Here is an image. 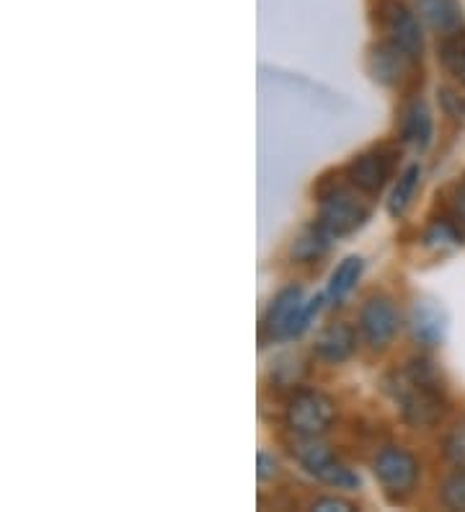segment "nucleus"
Returning <instances> with one entry per match:
<instances>
[{
	"label": "nucleus",
	"instance_id": "f257e3e1",
	"mask_svg": "<svg viewBox=\"0 0 465 512\" xmlns=\"http://www.w3.org/2000/svg\"><path fill=\"white\" fill-rule=\"evenodd\" d=\"M385 394L398 404L403 422L416 430L440 425L447 414L445 388L424 386V383L411 381L403 370H393L385 378Z\"/></svg>",
	"mask_w": 465,
	"mask_h": 512
},
{
	"label": "nucleus",
	"instance_id": "f03ea898",
	"mask_svg": "<svg viewBox=\"0 0 465 512\" xmlns=\"http://www.w3.org/2000/svg\"><path fill=\"white\" fill-rule=\"evenodd\" d=\"M313 192L318 200V225L331 238L349 236L370 218V207L354 194V187L347 179L339 182V179L323 176Z\"/></svg>",
	"mask_w": 465,
	"mask_h": 512
},
{
	"label": "nucleus",
	"instance_id": "7ed1b4c3",
	"mask_svg": "<svg viewBox=\"0 0 465 512\" xmlns=\"http://www.w3.org/2000/svg\"><path fill=\"white\" fill-rule=\"evenodd\" d=\"M372 476L378 479L388 500L403 502L414 494L422 466H419V458L403 445H385L372 458Z\"/></svg>",
	"mask_w": 465,
	"mask_h": 512
},
{
	"label": "nucleus",
	"instance_id": "20e7f679",
	"mask_svg": "<svg viewBox=\"0 0 465 512\" xmlns=\"http://www.w3.org/2000/svg\"><path fill=\"white\" fill-rule=\"evenodd\" d=\"M336 401L318 388H300L285 406V425L292 435L321 438L334 427Z\"/></svg>",
	"mask_w": 465,
	"mask_h": 512
},
{
	"label": "nucleus",
	"instance_id": "39448f33",
	"mask_svg": "<svg viewBox=\"0 0 465 512\" xmlns=\"http://www.w3.org/2000/svg\"><path fill=\"white\" fill-rule=\"evenodd\" d=\"M398 163V150L393 145H375V148L357 153L352 161L344 166L341 176L352 184L360 194L367 197H378L385 189V184L391 182L393 171Z\"/></svg>",
	"mask_w": 465,
	"mask_h": 512
},
{
	"label": "nucleus",
	"instance_id": "423d86ee",
	"mask_svg": "<svg viewBox=\"0 0 465 512\" xmlns=\"http://www.w3.org/2000/svg\"><path fill=\"white\" fill-rule=\"evenodd\" d=\"M380 29L385 34V42H391L393 47L409 55L411 60H422L424 52V34L419 19L409 8L398 3V0H385L380 6Z\"/></svg>",
	"mask_w": 465,
	"mask_h": 512
},
{
	"label": "nucleus",
	"instance_id": "0eeeda50",
	"mask_svg": "<svg viewBox=\"0 0 465 512\" xmlns=\"http://www.w3.org/2000/svg\"><path fill=\"white\" fill-rule=\"evenodd\" d=\"M398 311L388 295H370L360 311V337L372 352H383L398 334Z\"/></svg>",
	"mask_w": 465,
	"mask_h": 512
},
{
	"label": "nucleus",
	"instance_id": "6e6552de",
	"mask_svg": "<svg viewBox=\"0 0 465 512\" xmlns=\"http://www.w3.org/2000/svg\"><path fill=\"white\" fill-rule=\"evenodd\" d=\"M409 329H411V339H414L419 347H424V350L440 347V344L445 342V334H447L445 308L432 298H419L414 306H411Z\"/></svg>",
	"mask_w": 465,
	"mask_h": 512
},
{
	"label": "nucleus",
	"instance_id": "1a4fd4ad",
	"mask_svg": "<svg viewBox=\"0 0 465 512\" xmlns=\"http://www.w3.org/2000/svg\"><path fill=\"white\" fill-rule=\"evenodd\" d=\"M414 63L416 60H411L409 55H403L391 42L372 44L370 52H367V73H370L372 81L388 88L398 86L409 75Z\"/></svg>",
	"mask_w": 465,
	"mask_h": 512
},
{
	"label": "nucleus",
	"instance_id": "9d476101",
	"mask_svg": "<svg viewBox=\"0 0 465 512\" xmlns=\"http://www.w3.org/2000/svg\"><path fill=\"white\" fill-rule=\"evenodd\" d=\"M357 350V331L347 321H339V324H331L318 334L316 339V357L326 365H341L347 363L349 357Z\"/></svg>",
	"mask_w": 465,
	"mask_h": 512
},
{
	"label": "nucleus",
	"instance_id": "9b49d317",
	"mask_svg": "<svg viewBox=\"0 0 465 512\" xmlns=\"http://www.w3.org/2000/svg\"><path fill=\"white\" fill-rule=\"evenodd\" d=\"M416 11L437 37L463 32V13L458 0H416Z\"/></svg>",
	"mask_w": 465,
	"mask_h": 512
},
{
	"label": "nucleus",
	"instance_id": "f8f14e48",
	"mask_svg": "<svg viewBox=\"0 0 465 512\" xmlns=\"http://www.w3.org/2000/svg\"><path fill=\"white\" fill-rule=\"evenodd\" d=\"M398 135L406 145L416 150H427L429 143H432L434 135V122L432 112L424 104L422 99H414L409 107L403 109L401 114V125H398Z\"/></svg>",
	"mask_w": 465,
	"mask_h": 512
},
{
	"label": "nucleus",
	"instance_id": "ddd939ff",
	"mask_svg": "<svg viewBox=\"0 0 465 512\" xmlns=\"http://www.w3.org/2000/svg\"><path fill=\"white\" fill-rule=\"evenodd\" d=\"M300 306H303V290L298 285L279 290L277 298L269 303L267 313H264V331L269 337H285L287 326H290L292 316L298 313Z\"/></svg>",
	"mask_w": 465,
	"mask_h": 512
},
{
	"label": "nucleus",
	"instance_id": "4468645a",
	"mask_svg": "<svg viewBox=\"0 0 465 512\" xmlns=\"http://www.w3.org/2000/svg\"><path fill=\"white\" fill-rule=\"evenodd\" d=\"M331 249V236L323 231L321 225H313L308 231L300 233L290 246V259L298 264H310V262H318L326 251Z\"/></svg>",
	"mask_w": 465,
	"mask_h": 512
},
{
	"label": "nucleus",
	"instance_id": "2eb2a0df",
	"mask_svg": "<svg viewBox=\"0 0 465 512\" xmlns=\"http://www.w3.org/2000/svg\"><path fill=\"white\" fill-rule=\"evenodd\" d=\"M362 272H365V259H362V256H347V259L334 269V275H331L329 280V293H326L334 306H339L341 300L352 293L354 285L360 282Z\"/></svg>",
	"mask_w": 465,
	"mask_h": 512
},
{
	"label": "nucleus",
	"instance_id": "dca6fc26",
	"mask_svg": "<svg viewBox=\"0 0 465 512\" xmlns=\"http://www.w3.org/2000/svg\"><path fill=\"white\" fill-rule=\"evenodd\" d=\"M419 179H422V166H419V163L409 166V169L398 176V184L393 187L391 200H388V213H391V218H401V215L409 210L411 200H414L416 194V187H419Z\"/></svg>",
	"mask_w": 465,
	"mask_h": 512
},
{
	"label": "nucleus",
	"instance_id": "f3484780",
	"mask_svg": "<svg viewBox=\"0 0 465 512\" xmlns=\"http://www.w3.org/2000/svg\"><path fill=\"white\" fill-rule=\"evenodd\" d=\"M440 63L450 78L465 86V32H455L442 37L440 42Z\"/></svg>",
	"mask_w": 465,
	"mask_h": 512
},
{
	"label": "nucleus",
	"instance_id": "a211bd4d",
	"mask_svg": "<svg viewBox=\"0 0 465 512\" xmlns=\"http://www.w3.org/2000/svg\"><path fill=\"white\" fill-rule=\"evenodd\" d=\"M424 246L432 251H447L455 249V246L463 241V233H460L458 220H434V223L427 225V231H424Z\"/></svg>",
	"mask_w": 465,
	"mask_h": 512
},
{
	"label": "nucleus",
	"instance_id": "6ab92c4d",
	"mask_svg": "<svg viewBox=\"0 0 465 512\" xmlns=\"http://www.w3.org/2000/svg\"><path fill=\"white\" fill-rule=\"evenodd\" d=\"M442 456L453 469H465V417L455 419L442 440Z\"/></svg>",
	"mask_w": 465,
	"mask_h": 512
},
{
	"label": "nucleus",
	"instance_id": "aec40b11",
	"mask_svg": "<svg viewBox=\"0 0 465 512\" xmlns=\"http://www.w3.org/2000/svg\"><path fill=\"white\" fill-rule=\"evenodd\" d=\"M313 476H316L318 481H323V484H329V487L347 489V492L360 487V476L354 474L352 469H347L344 463L336 461V458H331V461L326 463V466H321Z\"/></svg>",
	"mask_w": 465,
	"mask_h": 512
},
{
	"label": "nucleus",
	"instance_id": "412c9836",
	"mask_svg": "<svg viewBox=\"0 0 465 512\" xmlns=\"http://www.w3.org/2000/svg\"><path fill=\"white\" fill-rule=\"evenodd\" d=\"M440 500L447 510H465V469H455L442 481Z\"/></svg>",
	"mask_w": 465,
	"mask_h": 512
},
{
	"label": "nucleus",
	"instance_id": "4be33fe9",
	"mask_svg": "<svg viewBox=\"0 0 465 512\" xmlns=\"http://www.w3.org/2000/svg\"><path fill=\"white\" fill-rule=\"evenodd\" d=\"M321 303H323L321 295H316V298H310V300H303V306L298 308V313L292 316L290 326H287L285 337L292 339V337H300V334H305L310 326V321L316 319V313L321 311Z\"/></svg>",
	"mask_w": 465,
	"mask_h": 512
},
{
	"label": "nucleus",
	"instance_id": "5701e85b",
	"mask_svg": "<svg viewBox=\"0 0 465 512\" xmlns=\"http://www.w3.org/2000/svg\"><path fill=\"white\" fill-rule=\"evenodd\" d=\"M256 476H259L261 484L279 479V476H282V463H279L272 453L261 450L259 456H256Z\"/></svg>",
	"mask_w": 465,
	"mask_h": 512
},
{
	"label": "nucleus",
	"instance_id": "b1692460",
	"mask_svg": "<svg viewBox=\"0 0 465 512\" xmlns=\"http://www.w3.org/2000/svg\"><path fill=\"white\" fill-rule=\"evenodd\" d=\"M440 104L442 109H445L447 117H453L455 122L458 119H463L465 114V104L460 101V91H455V88H440Z\"/></svg>",
	"mask_w": 465,
	"mask_h": 512
},
{
	"label": "nucleus",
	"instance_id": "393cba45",
	"mask_svg": "<svg viewBox=\"0 0 465 512\" xmlns=\"http://www.w3.org/2000/svg\"><path fill=\"white\" fill-rule=\"evenodd\" d=\"M310 510H318V512H352L357 510V505L344 497H321V500H313Z\"/></svg>",
	"mask_w": 465,
	"mask_h": 512
},
{
	"label": "nucleus",
	"instance_id": "a878e982",
	"mask_svg": "<svg viewBox=\"0 0 465 512\" xmlns=\"http://www.w3.org/2000/svg\"><path fill=\"white\" fill-rule=\"evenodd\" d=\"M453 215L455 220H458V225H463L465 228V176L460 179L458 184H455V192H453Z\"/></svg>",
	"mask_w": 465,
	"mask_h": 512
}]
</instances>
